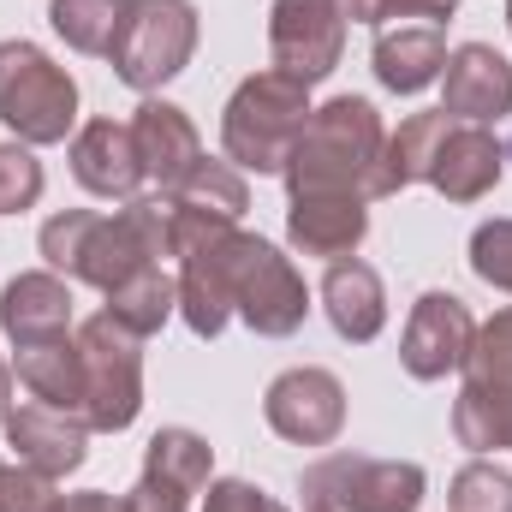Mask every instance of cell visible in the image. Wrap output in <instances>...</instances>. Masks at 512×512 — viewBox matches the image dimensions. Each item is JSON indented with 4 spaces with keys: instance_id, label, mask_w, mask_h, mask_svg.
<instances>
[{
    "instance_id": "1",
    "label": "cell",
    "mask_w": 512,
    "mask_h": 512,
    "mask_svg": "<svg viewBox=\"0 0 512 512\" xmlns=\"http://www.w3.org/2000/svg\"><path fill=\"white\" fill-rule=\"evenodd\" d=\"M179 316L197 340H215L233 316L262 340H286L310 316V292L298 268L256 233H209L191 251H179Z\"/></svg>"
},
{
    "instance_id": "2",
    "label": "cell",
    "mask_w": 512,
    "mask_h": 512,
    "mask_svg": "<svg viewBox=\"0 0 512 512\" xmlns=\"http://www.w3.org/2000/svg\"><path fill=\"white\" fill-rule=\"evenodd\" d=\"M42 256H48L54 274L114 292L137 268H155L161 256H173V209H167L161 191L131 197L120 215L66 209L42 227Z\"/></svg>"
},
{
    "instance_id": "3",
    "label": "cell",
    "mask_w": 512,
    "mask_h": 512,
    "mask_svg": "<svg viewBox=\"0 0 512 512\" xmlns=\"http://www.w3.org/2000/svg\"><path fill=\"white\" fill-rule=\"evenodd\" d=\"M387 131L382 114L364 96H334L328 108H310V126L292 143L286 191L292 197H376Z\"/></svg>"
},
{
    "instance_id": "4",
    "label": "cell",
    "mask_w": 512,
    "mask_h": 512,
    "mask_svg": "<svg viewBox=\"0 0 512 512\" xmlns=\"http://www.w3.org/2000/svg\"><path fill=\"white\" fill-rule=\"evenodd\" d=\"M304 126H310V84L268 66L233 90V102L221 114V149L245 173H286Z\"/></svg>"
},
{
    "instance_id": "5",
    "label": "cell",
    "mask_w": 512,
    "mask_h": 512,
    "mask_svg": "<svg viewBox=\"0 0 512 512\" xmlns=\"http://www.w3.org/2000/svg\"><path fill=\"white\" fill-rule=\"evenodd\" d=\"M78 364H84V423L102 435H120L143 411V340L108 310L90 316L78 334Z\"/></svg>"
},
{
    "instance_id": "6",
    "label": "cell",
    "mask_w": 512,
    "mask_h": 512,
    "mask_svg": "<svg viewBox=\"0 0 512 512\" xmlns=\"http://www.w3.org/2000/svg\"><path fill=\"white\" fill-rule=\"evenodd\" d=\"M0 120L18 143H66L78 120V84L36 42H0Z\"/></svg>"
},
{
    "instance_id": "7",
    "label": "cell",
    "mask_w": 512,
    "mask_h": 512,
    "mask_svg": "<svg viewBox=\"0 0 512 512\" xmlns=\"http://www.w3.org/2000/svg\"><path fill=\"white\" fill-rule=\"evenodd\" d=\"M197 54V6L191 0H126L120 36L108 48L120 84L131 90H161L179 78Z\"/></svg>"
},
{
    "instance_id": "8",
    "label": "cell",
    "mask_w": 512,
    "mask_h": 512,
    "mask_svg": "<svg viewBox=\"0 0 512 512\" xmlns=\"http://www.w3.org/2000/svg\"><path fill=\"white\" fill-rule=\"evenodd\" d=\"M304 501L334 512H417L423 507V465L405 459H364V453H328L304 471Z\"/></svg>"
},
{
    "instance_id": "9",
    "label": "cell",
    "mask_w": 512,
    "mask_h": 512,
    "mask_svg": "<svg viewBox=\"0 0 512 512\" xmlns=\"http://www.w3.org/2000/svg\"><path fill=\"white\" fill-rule=\"evenodd\" d=\"M346 48V6L340 0H274L268 12V54L274 72L298 84H322Z\"/></svg>"
},
{
    "instance_id": "10",
    "label": "cell",
    "mask_w": 512,
    "mask_h": 512,
    "mask_svg": "<svg viewBox=\"0 0 512 512\" xmlns=\"http://www.w3.org/2000/svg\"><path fill=\"white\" fill-rule=\"evenodd\" d=\"M262 417L280 441H298V447H328L340 429H346V387L334 370H286L274 376L262 393Z\"/></svg>"
},
{
    "instance_id": "11",
    "label": "cell",
    "mask_w": 512,
    "mask_h": 512,
    "mask_svg": "<svg viewBox=\"0 0 512 512\" xmlns=\"http://www.w3.org/2000/svg\"><path fill=\"white\" fill-rule=\"evenodd\" d=\"M215 447L197 429H161L143 453V477L126 495V512H185L197 489H209Z\"/></svg>"
},
{
    "instance_id": "12",
    "label": "cell",
    "mask_w": 512,
    "mask_h": 512,
    "mask_svg": "<svg viewBox=\"0 0 512 512\" xmlns=\"http://www.w3.org/2000/svg\"><path fill=\"white\" fill-rule=\"evenodd\" d=\"M471 334H477V322H471L465 298H453V292H423V298L411 304V322H405V340H399L405 376H411V382H441L447 370L465 364Z\"/></svg>"
},
{
    "instance_id": "13",
    "label": "cell",
    "mask_w": 512,
    "mask_h": 512,
    "mask_svg": "<svg viewBox=\"0 0 512 512\" xmlns=\"http://www.w3.org/2000/svg\"><path fill=\"white\" fill-rule=\"evenodd\" d=\"M441 114L459 126H489L512 114V66L507 54H495L489 42H465L447 54L441 72Z\"/></svg>"
},
{
    "instance_id": "14",
    "label": "cell",
    "mask_w": 512,
    "mask_h": 512,
    "mask_svg": "<svg viewBox=\"0 0 512 512\" xmlns=\"http://www.w3.org/2000/svg\"><path fill=\"white\" fill-rule=\"evenodd\" d=\"M501 167H507V143H495L483 126H459L453 120L447 137L435 143V155H429L423 185H435L447 203H477V197L495 191Z\"/></svg>"
},
{
    "instance_id": "15",
    "label": "cell",
    "mask_w": 512,
    "mask_h": 512,
    "mask_svg": "<svg viewBox=\"0 0 512 512\" xmlns=\"http://www.w3.org/2000/svg\"><path fill=\"white\" fill-rule=\"evenodd\" d=\"M6 441L18 453V465L42 471V477H66L84 465V441H90V423L78 411H54V405H18L6 417Z\"/></svg>"
},
{
    "instance_id": "16",
    "label": "cell",
    "mask_w": 512,
    "mask_h": 512,
    "mask_svg": "<svg viewBox=\"0 0 512 512\" xmlns=\"http://www.w3.org/2000/svg\"><path fill=\"white\" fill-rule=\"evenodd\" d=\"M131 137H137V161H143V179L155 191H179L185 173L203 161V143H197V126L185 120V108L173 102H143L137 120H131Z\"/></svg>"
},
{
    "instance_id": "17",
    "label": "cell",
    "mask_w": 512,
    "mask_h": 512,
    "mask_svg": "<svg viewBox=\"0 0 512 512\" xmlns=\"http://www.w3.org/2000/svg\"><path fill=\"white\" fill-rule=\"evenodd\" d=\"M72 173H78V185L84 191H96V197H137V185H143V161H137V137L131 126L120 120H90V126L72 137Z\"/></svg>"
},
{
    "instance_id": "18",
    "label": "cell",
    "mask_w": 512,
    "mask_h": 512,
    "mask_svg": "<svg viewBox=\"0 0 512 512\" xmlns=\"http://www.w3.org/2000/svg\"><path fill=\"white\" fill-rule=\"evenodd\" d=\"M0 328L12 346H42L72 334V286L60 274H18L0 286Z\"/></svg>"
},
{
    "instance_id": "19",
    "label": "cell",
    "mask_w": 512,
    "mask_h": 512,
    "mask_svg": "<svg viewBox=\"0 0 512 512\" xmlns=\"http://www.w3.org/2000/svg\"><path fill=\"white\" fill-rule=\"evenodd\" d=\"M364 233H370L364 197H292V209H286V239L304 256L340 262L364 245Z\"/></svg>"
},
{
    "instance_id": "20",
    "label": "cell",
    "mask_w": 512,
    "mask_h": 512,
    "mask_svg": "<svg viewBox=\"0 0 512 512\" xmlns=\"http://www.w3.org/2000/svg\"><path fill=\"white\" fill-rule=\"evenodd\" d=\"M322 310H328V322H334L340 340L370 346V340L387 328L382 274H376L370 262H358V256H340V262L328 268V280H322Z\"/></svg>"
},
{
    "instance_id": "21",
    "label": "cell",
    "mask_w": 512,
    "mask_h": 512,
    "mask_svg": "<svg viewBox=\"0 0 512 512\" xmlns=\"http://www.w3.org/2000/svg\"><path fill=\"white\" fill-rule=\"evenodd\" d=\"M447 72V36L441 24H399L376 36V78L393 96H417Z\"/></svg>"
},
{
    "instance_id": "22",
    "label": "cell",
    "mask_w": 512,
    "mask_h": 512,
    "mask_svg": "<svg viewBox=\"0 0 512 512\" xmlns=\"http://www.w3.org/2000/svg\"><path fill=\"white\" fill-rule=\"evenodd\" d=\"M18 382L30 387L42 405L84 417V364H78V340L72 334L42 340V346H18Z\"/></svg>"
},
{
    "instance_id": "23",
    "label": "cell",
    "mask_w": 512,
    "mask_h": 512,
    "mask_svg": "<svg viewBox=\"0 0 512 512\" xmlns=\"http://www.w3.org/2000/svg\"><path fill=\"white\" fill-rule=\"evenodd\" d=\"M447 114L435 108V114H411L399 131H387V149H382V173H376V197H399L405 185H417L423 173H429V155H435V143L447 137Z\"/></svg>"
},
{
    "instance_id": "24",
    "label": "cell",
    "mask_w": 512,
    "mask_h": 512,
    "mask_svg": "<svg viewBox=\"0 0 512 512\" xmlns=\"http://www.w3.org/2000/svg\"><path fill=\"white\" fill-rule=\"evenodd\" d=\"M185 215H203V221H227V227H239V215H245V203H251V191H245V173L233 167V161H197L191 173H185V185L179 191H167Z\"/></svg>"
},
{
    "instance_id": "25",
    "label": "cell",
    "mask_w": 512,
    "mask_h": 512,
    "mask_svg": "<svg viewBox=\"0 0 512 512\" xmlns=\"http://www.w3.org/2000/svg\"><path fill=\"white\" fill-rule=\"evenodd\" d=\"M173 310H179V280H167L161 262H155V268H137L131 280H120V286L108 292V316L126 322L137 340L161 334V322H167Z\"/></svg>"
},
{
    "instance_id": "26",
    "label": "cell",
    "mask_w": 512,
    "mask_h": 512,
    "mask_svg": "<svg viewBox=\"0 0 512 512\" xmlns=\"http://www.w3.org/2000/svg\"><path fill=\"white\" fill-rule=\"evenodd\" d=\"M120 18H126V0H54L48 6V24L78 54H108L120 36Z\"/></svg>"
},
{
    "instance_id": "27",
    "label": "cell",
    "mask_w": 512,
    "mask_h": 512,
    "mask_svg": "<svg viewBox=\"0 0 512 512\" xmlns=\"http://www.w3.org/2000/svg\"><path fill=\"white\" fill-rule=\"evenodd\" d=\"M465 387H483V393H501L512 399V310L489 316L477 334H471V352H465Z\"/></svg>"
},
{
    "instance_id": "28",
    "label": "cell",
    "mask_w": 512,
    "mask_h": 512,
    "mask_svg": "<svg viewBox=\"0 0 512 512\" xmlns=\"http://www.w3.org/2000/svg\"><path fill=\"white\" fill-rule=\"evenodd\" d=\"M42 197V161L24 143H0V215H24Z\"/></svg>"
},
{
    "instance_id": "29",
    "label": "cell",
    "mask_w": 512,
    "mask_h": 512,
    "mask_svg": "<svg viewBox=\"0 0 512 512\" xmlns=\"http://www.w3.org/2000/svg\"><path fill=\"white\" fill-rule=\"evenodd\" d=\"M453 512H512V477L501 465H465L453 477Z\"/></svg>"
},
{
    "instance_id": "30",
    "label": "cell",
    "mask_w": 512,
    "mask_h": 512,
    "mask_svg": "<svg viewBox=\"0 0 512 512\" xmlns=\"http://www.w3.org/2000/svg\"><path fill=\"white\" fill-rule=\"evenodd\" d=\"M471 268H477V280L512 292V221H483L471 233Z\"/></svg>"
},
{
    "instance_id": "31",
    "label": "cell",
    "mask_w": 512,
    "mask_h": 512,
    "mask_svg": "<svg viewBox=\"0 0 512 512\" xmlns=\"http://www.w3.org/2000/svg\"><path fill=\"white\" fill-rule=\"evenodd\" d=\"M54 477L30 465H0V512H54Z\"/></svg>"
},
{
    "instance_id": "32",
    "label": "cell",
    "mask_w": 512,
    "mask_h": 512,
    "mask_svg": "<svg viewBox=\"0 0 512 512\" xmlns=\"http://www.w3.org/2000/svg\"><path fill=\"white\" fill-rule=\"evenodd\" d=\"M352 24H387V18H447L459 0H340Z\"/></svg>"
},
{
    "instance_id": "33",
    "label": "cell",
    "mask_w": 512,
    "mask_h": 512,
    "mask_svg": "<svg viewBox=\"0 0 512 512\" xmlns=\"http://www.w3.org/2000/svg\"><path fill=\"white\" fill-rule=\"evenodd\" d=\"M203 512H286L274 495H262L256 483H239V477H227V483H209V501Z\"/></svg>"
},
{
    "instance_id": "34",
    "label": "cell",
    "mask_w": 512,
    "mask_h": 512,
    "mask_svg": "<svg viewBox=\"0 0 512 512\" xmlns=\"http://www.w3.org/2000/svg\"><path fill=\"white\" fill-rule=\"evenodd\" d=\"M54 512H126V501H114V495H102V489H84V495H60Z\"/></svg>"
},
{
    "instance_id": "35",
    "label": "cell",
    "mask_w": 512,
    "mask_h": 512,
    "mask_svg": "<svg viewBox=\"0 0 512 512\" xmlns=\"http://www.w3.org/2000/svg\"><path fill=\"white\" fill-rule=\"evenodd\" d=\"M6 417H12V370L0 364V423H6Z\"/></svg>"
},
{
    "instance_id": "36",
    "label": "cell",
    "mask_w": 512,
    "mask_h": 512,
    "mask_svg": "<svg viewBox=\"0 0 512 512\" xmlns=\"http://www.w3.org/2000/svg\"><path fill=\"white\" fill-rule=\"evenodd\" d=\"M304 512H334V507H316V501H304Z\"/></svg>"
},
{
    "instance_id": "37",
    "label": "cell",
    "mask_w": 512,
    "mask_h": 512,
    "mask_svg": "<svg viewBox=\"0 0 512 512\" xmlns=\"http://www.w3.org/2000/svg\"><path fill=\"white\" fill-rule=\"evenodd\" d=\"M507 24H512V0H507Z\"/></svg>"
},
{
    "instance_id": "38",
    "label": "cell",
    "mask_w": 512,
    "mask_h": 512,
    "mask_svg": "<svg viewBox=\"0 0 512 512\" xmlns=\"http://www.w3.org/2000/svg\"><path fill=\"white\" fill-rule=\"evenodd\" d=\"M507 161H512V143H507Z\"/></svg>"
}]
</instances>
